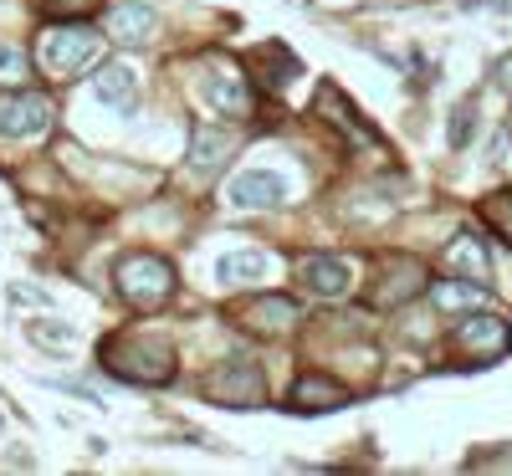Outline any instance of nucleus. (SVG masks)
Here are the masks:
<instances>
[{"label":"nucleus","instance_id":"f257e3e1","mask_svg":"<svg viewBox=\"0 0 512 476\" xmlns=\"http://www.w3.org/2000/svg\"><path fill=\"white\" fill-rule=\"evenodd\" d=\"M103 369L128 379V384H164L175 374V354L154 333H118L103 343Z\"/></svg>","mask_w":512,"mask_h":476},{"label":"nucleus","instance_id":"f03ea898","mask_svg":"<svg viewBox=\"0 0 512 476\" xmlns=\"http://www.w3.org/2000/svg\"><path fill=\"white\" fill-rule=\"evenodd\" d=\"M113 287H118L123 302H134V308H159V302H169V292H175V267L154 251H128L113 267Z\"/></svg>","mask_w":512,"mask_h":476},{"label":"nucleus","instance_id":"7ed1b4c3","mask_svg":"<svg viewBox=\"0 0 512 476\" xmlns=\"http://www.w3.org/2000/svg\"><path fill=\"white\" fill-rule=\"evenodd\" d=\"M41 62H47V72H57V77H77L82 67L98 62V31L82 26V21L52 26L47 36H41Z\"/></svg>","mask_w":512,"mask_h":476},{"label":"nucleus","instance_id":"20e7f679","mask_svg":"<svg viewBox=\"0 0 512 476\" xmlns=\"http://www.w3.org/2000/svg\"><path fill=\"white\" fill-rule=\"evenodd\" d=\"M52 128L47 93H11L0 98V139H41Z\"/></svg>","mask_w":512,"mask_h":476},{"label":"nucleus","instance_id":"39448f33","mask_svg":"<svg viewBox=\"0 0 512 476\" xmlns=\"http://www.w3.org/2000/svg\"><path fill=\"white\" fill-rule=\"evenodd\" d=\"M313 113H318V118H323L328 128H338V134H344L349 144H369V149H384V144H379V134H374V128L364 123V113H354V108H349V98L338 93L333 82H323V88H318V98H313Z\"/></svg>","mask_w":512,"mask_h":476},{"label":"nucleus","instance_id":"423d86ee","mask_svg":"<svg viewBox=\"0 0 512 476\" xmlns=\"http://www.w3.org/2000/svg\"><path fill=\"white\" fill-rule=\"evenodd\" d=\"M456 349L461 354H472V359H502L507 349H512V333H507V323L502 318H487V313H477V318H466V323H456Z\"/></svg>","mask_w":512,"mask_h":476},{"label":"nucleus","instance_id":"0eeeda50","mask_svg":"<svg viewBox=\"0 0 512 476\" xmlns=\"http://www.w3.org/2000/svg\"><path fill=\"white\" fill-rule=\"evenodd\" d=\"M226 200L236 210H272V205L287 200V180L277 175V169H241V175L231 180V190H226Z\"/></svg>","mask_w":512,"mask_h":476},{"label":"nucleus","instance_id":"6e6552de","mask_svg":"<svg viewBox=\"0 0 512 476\" xmlns=\"http://www.w3.org/2000/svg\"><path fill=\"white\" fill-rule=\"evenodd\" d=\"M200 93L210 108H221L226 118H251V88L236 67H205L200 77Z\"/></svg>","mask_w":512,"mask_h":476},{"label":"nucleus","instance_id":"1a4fd4ad","mask_svg":"<svg viewBox=\"0 0 512 476\" xmlns=\"http://www.w3.org/2000/svg\"><path fill=\"white\" fill-rule=\"evenodd\" d=\"M205 389H210V400H226V405H262V374H256V364H246V359L221 364Z\"/></svg>","mask_w":512,"mask_h":476},{"label":"nucleus","instance_id":"9d476101","mask_svg":"<svg viewBox=\"0 0 512 476\" xmlns=\"http://www.w3.org/2000/svg\"><path fill=\"white\" fill-rule=\"evenodd\" d=\"M303 287L323 302H338V297H349L354 287V267L344 262V256H308L303 262Z\"/></svg>","mask_w":512,"mask_h":476},{"label":"nucleus","instance_id":"9b49d317","mask_svg":"<svg viewBox=\"0 0 512 476\" xmlns=\"http://www.w3.org/2000/svg\"><path fill=\"white\" fill-rule=\"evenodd\" d=\"M93 93H98V103H108L113 113H139V72L128 67V62H108V67H98V77H93Z\"/></svg>","mask_w":512,"mask_h":476},{"label":"nucleus","instance_id":"f8f14e48","mask_svg":"<svg viewBox=\"0 0 512 476\" xmlns=\"http://www.w3.org/2000/svg\"><path fill=\"white\" fill-rule=\"evenodd\" d=\"M231 154H236V139L226 134V128H195V144H190V175H195V180H216Z\"/></svg>","mask_w":512,"mask_h":476},{"label":"nucleus","instance_id":"ddd939ff","mask_svg":"<svg viewBox=\"0 0 512 476\" xmlns=\"http://www.w3.org/2000/svg\"><path fill=\"white\" fill-rule=\"evenodd\" d=\"M344 400H349V389L338 384L333 374H303L292 384V395H287L292 410H338Z\"/></svg>","mask_w":512,"mask_h":476},{"label":"nucleus","instance_id":"4468645a","mask_svg":"<svg viewBox=\"0 0 512 476\" xmlns=\"http://www.w3.org/2000/svg\"><path fill=\"white\" fill-rule=\"evenodd\" d=\"M267 272H272V256L267 251H231V256H221V262H216V277L226 287H251V282H262Z\"/></svg>","mask_w":512,"mask_h":476},{"label":"nucleus","instance_id":"2eb2a0df","mask_svg":"<svg viewBox=\"0 0 512 476\" xmlns=\"http://www.w3.org/2000/svg\"><path fill=\"white\" fill-rule=\"evenodd\" d=\"M241 318H246V328L272 333V328L297 323V318H303V308H297L292 297H256V302H246V308H241Z\"/></svg>","mask_w":512,"mask_h":476},{"label":"nucleus","instance_id":"dca6fc26","mask_svg":"<svg viewBox=\"0 0 512 476\" xmlns=\"http://www.w3.org/2000/svg\"><path fill=\"white\" fill-rule=\"evenodd\" d=\"M108 31H113V41H123V47H139V41L154 36V6H113Z\"/></svg>","mask_w":512,"mask_h":476},{"label":"nucleus","instance_id":"f3484780","mask_svg":"<svg viewBox=\"0 0 512 476\" xmlns=\"http://www.w3.org/2000/svg\"><path fill=\"white\" fill-rule=\"evenodd\" d=\"M446 267L461 272V277H472V282H487V272H492L487 246H482L477 236H456V241L446 246Z\"/></svg>","mask_w":512,"mask_h":476},{"label":"nucleus","instance_id":"a211bd4d","mask_svg":"<svg viewBox=\"0 0 512 476\" xmlns=\"http://www.w3.org/2000/svg\"><path fill=\"white\" fill-rule=\"evenodd\" d=\"M26 338L36 343V349H52V354H72L77 349L72 323H26Z\"/></svg>","mask_w":512,"mask_h":476},{"label":"nucleus","instance_id":"6ab92c4d","mask_svg":"<svg viewBox=\"0 0 512 476\" xmlns=\"http://www.w3.org/2000/svg\"><path fill=\"white\" fill-rule=\"evenodd\" d=\"M487 292H482V282H472V277H461V282H436V302L441 308H477Z\"/></svg>","mask_w":512,"mask_h":476},{"label":"nucleus","instance_id":"aec40b11","mask_svg":"<svg viewBox=\"0 0 512 476\" xmlns=\"http://www.w3.org/2000/svg\"><path fill=\"white\" fill-rule=\"evenodd\" d=\"M26 77H31V57L21 47H0V82H6V88H21Z\"/></svg>","mask_w":512,"mask_h":476},{"label":"nucleus","instance_id":"412c9836","mask_svg":"<svg viewBox=\"0 0 512 476\" xmlns=\"http://www.w3.org/2000/svg\"><path fill=\"white\" fill-rule=\"evenodd\" d=\"M487 215H492V226L512 241V195H497V200H487Z\"/></svg>","mask_w":512,"mask_h":476},{"label":"nucleus","instance_id":"4be33fe9","mask_svg":"<svg viewBox=\"0 0 512 476\" xmlns=\"http://www.w3.org/2000/svg\"><path fill=\"white\" fill-rule=\"evenodd\" d=\"M93 6H98V0H41V16H82Z\"/></svg>","mask_w":512,"mask_h":476},{"label":"nucleus","instance_id":"5701e85b","mask_svg":"<svg viewBox=\"0 0 512 476\" xmlns=\"http://www.w3.org/2000/svg\"><path fill=\"white\" fill-rule=\"evenodd\" d=\"M472 139V103L456 108V123H451V144H466Z\"/></svg>","mask_w":512,"mask_h":476},{"label":"nucleus","instance_id":"b1692460","mask_svg":"<svg viewBox=\"0 0 512 476\" xmlns=\"http://www.w3.org/2000/svg\"><path fill=\"white\" fill-rule=\"evenodd\" d=\"M11 297H16V302H47V292H36V287H31V292H26V287H11Z\"/></svg>","mask_w":512,"mask_h":476}]
</instances>
